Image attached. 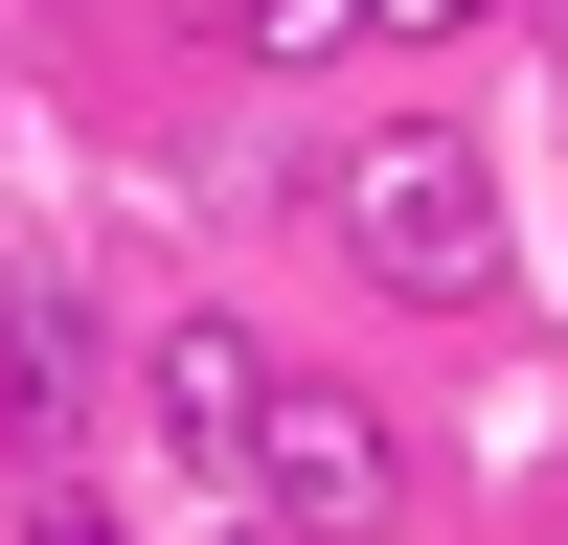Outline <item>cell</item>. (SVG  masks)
<instances>
[{"label": "cell", "instance_id": "cell-1", "mask_svg": "<svg viewBox=\"0 0 568 545\" xmlns=\"http://www.w3.org/2000/svg\"><path fill=\"white\" fill-rule=\"evenodd\" d=\"M342 250L364 272H387V296H500V182H478V136H455V114H387V136H364V160H342Z\"/></svg>", "mask_w": 568, "mask_h": 545}, {"label": "cell", "instance_id": "cell-2", "mask_svg": "<svg viewBox=\"0 0 568 545\" xmlns=\"http://www.w3.org/2000/svg\"><path fill=\"white\" fill-rule=\"evenodd\" d=\"M227 477H251L273 523L364 545V523L409 500V454H387V409H364V387H296V363H273V409H251V454H227Z\"/></svg>", "mask_w": 568, "mask_h": 545}, {"label": "cell", "instance_id": "cell-3", "mask_svg": "<svg viewBox=\"0 0 568 545\" xmlns=\"http://www.w3.org/2000/svg\"><path fill=\"white\" fill-rule=\"evenodd\" d=\"M251 409H273V341H251V318H160V341H136V432H160V454H205V477H227Z\"/></svg>", "mask_w": 568, "mask_h": 545}, {"label": "cell", "instance_id": "cell-4", "mask_svg": "<svg viewBox=\"0 0 568 545\" xmlns=\"http://www.w3.org/2000/svg\"><path fill=\"white\" fill-rule=\"evenodd\" d=\"M205 23L251 45V69H342V45H364V0H205Z\"/></svg>", "mask_w": 568, "mask_h": 545}, {"label": "cell", "instance_id": "cell-5", "mask_svg": "<svg viewBox=\"0 0 568 545\" xmlns=\"http://www.w3.org/2000/svg\"><path fill=\"white\" fill-rule=\"evenodd\" d=\"M45 545H114V523H91V500H45Z\"/></svg>", "mask_w": 568, "mask_h": 545}, {"label": "cell", "instance_id": "cell-6", "mask_svg": "<svg viewBox=\"0 0 568 545\" xmlns=\"http://www.w3.org/2000/svg\"><path fill=\"white\" fill-rule=\"evenodd\" d=\"M409 23H455V0H409Z\"/></svg>", "mask_w": 568, "mask_h": 545}, {"label": "cell", "instance_id": "cell-7", "mask_svg": "<svg viewBox=\"0 0 568 545\" xmlns=\"http://www.w3.org/2000/svg\"><path fill=\"white\" fill-rule=\"evenodd\" d=\"M0 432H23V409H0Z\"/></svg>", "mask_w": 568, "mask_h": 545}]
</instances>
